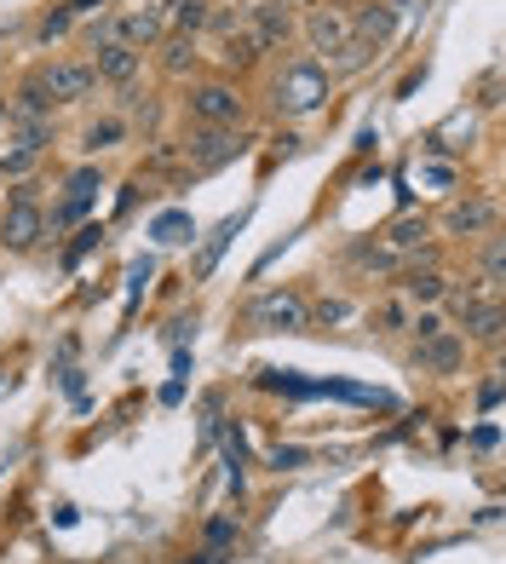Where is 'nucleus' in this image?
I'll return each instance as SVG.
<instances>
[{
    "instance_id": "obj_8",
    "label": "nucleus",
    "mask_w": 506,
    "mask_h": 564,
    "mask_svg": "<svg viewBox=\"0 0 506 564\" xmlns=\"http://www.w3.org/2000/svg\"><path fill=\"white\" fill-rule=\"evenodd\" d=\"M443 231L449 236H489L495 231V196H466L443 208Z\"/></svg>"
},
{
    "instance_id": "obj_27",
    "label": "nucleus",
    "mask_w": 506,
    "mask_h": 564,
    "mask_svg": "<svg viewBox=\"0 0 506 564\" xmlns=\"http://www.w3.org/2000/svg\"><path fill=\"white\" fill-rule=\"evenodd\" d=\"M271 467H276V472H299V467H311V449H299V444H276V449H271Z\"/></svg>"
},
{
    "instance_id": "obj_25",
    "label": "nucleus",
    "mask_w": 506,
    "mask_h": 564,
    "mask_svg": "<svg viewBox=\"0 0 506 564\" xmlns=\"http://www.w3.org/2000/svg\"><path fill=\"white\" fill-rule=\"evenodd\" d=\"M69 29H75V12H69V6H58V12H46L41 24H35V41H41V47H46V41H64Z\"/></svg>"
},
{
    "instance_id": "obj_10",
    "label": "nucleus",
    "mask_w": 506,
    "mask_h": 564,
    "mask_svg": "<svg viewBox=\"0 0 506 564\" xmlns=\"http://www.w3.org/2000/svg\"><path fill=\"white\" fill-rule=\"evenodd\" d=\"M460 363H466V340H460V334H437V340H420V346H414V369H420V375H455Z\"/></svg>"
},
{
    "instance_id": "obj_37",
    "label": "nucleus",
    "mask_w": 506,
    "mask_h": 564,
    "mask_svg": "<svg viewBox=\"0 0 506 564\" xmlns=\"http://www.w3.org/2000/svg\"><path fill=\"white\" fill-rule=\"evenodd\" d=\"M196 564H225V553H196Z\"/></svg>"
},
{
    "instance_id": "obj_38",
    "label": "nucleus",
    "mask_w": 506,
    "mask_h": 564,
    "mask_svg": "<svg viewBox=\"0 0 506 564\" xmlns=\"http://www.w3.org/2000/svg\"><path fill=\"white\" fill-rule=\"evenodd\" d=\"M0 121H6V104H0Z\"/></svg>"
},
{
    "instance_id": "obj_3",
    "label": "nucleus",
    "mask_w": 506,
    "mask_h": 564,
    "mask_svg": "<svg viewBox=\"0 0 506 564\" xmlns=\"http://www.w3.org/2000/svg\"><path fill=\"white\" fill-rule=\"evenodd\" d=\"M184 110L202 121V127H236L242 121V93L230 81H196L190 98H184Z\"/></svg>"
},
{
    "instance_id": "obj_5",
    "label": "nucleus",
    "mask_w": 506,
    "mask_h": 564,
    "mask_svg": "<svg viewBox=\"0 0 506 564\" xmlns=\"http://www.w3.org/2000/svg\"><path fill=\"white\" fill-rule=\"evenodd\" d=\"M46 236V213L35 202H6V219H0V242L12 248V254H29L35 242Z\"/></svg>"
},
{
    "instance_id": "obj_2",
    "label": "nucleus",
    "mask_w": 506,
    "mask_h": 564,
    "mask_svg": "<svg viewBox=\"0 0 506 564\" xmlns=\"http://www.w3.org/2000/svg\"><path fill=\"white\" fill-rule=\"evenodd\" d=\"M242 150H248V144L236 139L230 127H202V121H196V127L184 133V144H179V156L190 162V173H213V167L236 162Z\"/></svg>"
},
{
    "instance_id": "obj_22",
    "label": "nucleus",
    "mask_w": 506,
    "mask_h": 564,
    "mask_svg": "<svg viewBox=\"0 0 506 564\" xmlns=\"http://www.w3.org/2000/svg\"><path fill=\"white\" fill-rule=\"evenodd\" d=\"M219 58H225L230 70H248L253 58H259V47H253L248 29H230V35H225V52H219Z\"/></svg>"
},
{
    "instance_id": "obj_7",
    "label": "nucleus",
    "mask_w": 506,
    "mask_h": 564,
    "mask_svg": "<svg viewBox=\"0 0 506 564\" xmlns=\"http://www.w3.org/2000/svg\"><path fill=\"white\" fill-rule=\"evenodd\" d=\"M138 70H144V52L121 47V41H98L92 47V75L98 81H115V87H133Z\"/></svg>"
},
{
    "instance_id": "obj_34",
    "label": "nucleus",
    "mask_w": 506,
    "mask_h": 564,
    "mask_svg": "<svg viewBox=\"0 0 506 564\" xmlns=\"http://www.w3.org/2000/svg\"><path fill=\"white\" fill-rule=\"evenodd\" d=\"M380 323H386V334H397V329H409V317H403V306H397V300H391L386 311H380Z\"/></svg>"
},
{
    "instance_id": "obj_15",
    "label": "nucleus",
    "mask_w": 506,
    "mask_h": 564,
    "mask_svg": "<svg viewBox=\"0 0 506 564\" xmlns=\"http://www.w3.org/2000/svg\"><path fill=\"white\" fill-rule=\"evenodd\" d=\"M449 294V277L443 271H409L403 277V300H414V306H437Z\"/></svg>"
},
{
    "instance_id": "obj_11",
    "label": "nucleus",
    "mask_w": 506,
    "mask_h": 564,
    "mask_svg": "<svg viewBox=\"0 0 506 564\" xmlns=\"http://www.w3.org/2000/svg\"><path fill=\"white\" fill-rule=\"evenodd\" d=\"M248 35H253V47L259 52H276L288 35H294V12H288V6H253Z\"/></svg>"
},
{
    "instance_id": "obj_4",
    "label": "nucleus",
    "mask_w": 506,
    "mask_h": 564,
    "mask_svg": "<svg viewBox=\"0 0 506 564\" xmlns=\"http://www.w3.org/2000/svg\"><path fill=\"white\" fill-rule=\"evenodd\" d=\"M248 323L253 329H265V334H299L305 323H311V311H305L299 294H259L253 311H248Z\"/></svg>"
},
{
    "instance_id": "obj_33",
    "label": "nucleus",
    "mask_w": 506,
    "mask_h": 564,
    "mask_svg": "<svg viewBox=\"0 0 506 564\" xmlns=\"http://www.w3.org/2000/svg\"><path fill=\"white\" fill-rule=\"evenodd\" d=\"M478 403H483V415H495V409H501V380H483Z\"/></svg>"
},
{
    "instance_id": "obj_16",
    "label": "nucleus",
    "mask_w": 506,
    "mask_h": 564,
    "mask_svg": "<svg viewBox=\"0 0 506 564\" xmlns=\"http://www.w3.org/2000/svg\"><path fill=\"white\" fill-rule=\"evenodd\" d=\"M242 225H248V219H242V213H236V219H225V225H219V231L207 236V242H202V254H196V277H207V271H213V265H219V254H225V248H230V236L242 231Z\"/></svg>"
},
{
    "instance_id": "obj_28",
    "label": "nucleus",
    "mask_w": 506,
    "mask_h": 564,
    "mask_svg": "<svg viewBox=\"0 0 506 564\" xmlns=\"http://www.w3.org/2000/svg\"><path fill=\"white\" fill-rule=\"evenodd\" d=\"M64 196H98V167H75L69 185H64Z\"/></svg>"
},
{
    "instance_id": "obj_26",
    "label": "nucleus",
    "mask_w": 506,
    "mask_h": 564,
    "mask_svg": "<svg viewBox=\"0 0 506 564\" xmlns=\"http://www.w3.org/2000/svg\"><path fill=\"white\" fill-rule=\"evenodd\" d=\"M35 162H41V150H23V144H12V150L0 156V179H18V185H23V173H29Z\"/></svg>"
},
{
    "instance_id": "obj_12",
    "label": "nucleus",
    "mask_w": 506,
    "mask_h": 564,
    "mask_svg": "<svg viewBox=\"0 0 506 564\" xmlns=\"http://www.w3.org/2000/svg\"><path fill=\"white\" fill-rule=\"evenodd\" d=\"M460 329H466V340L501 346V329H506V317H501V294H489V300H478V306H466V311H460Z\"/></svg>"
},
{
    "instance_id": "obj_30",
    "label": "nucleus",
    "mask_w": 506,
    "mask_h": 564,
    "mask_svg": "<svg viewBox=\"0 0 506 564\" xmlns=\"http://www.w3.org/2000/svg\"><path fill=\"white\" fill-rule=\"evenodd\" d=\"M478 104H483V110H495V104H501V70H483V81H478Z\"/></svg>"
},
{
    "instance_id": "obj_31",
    "label": "nucleus",
    "mask_w": 506,
    "mask_h": 564,
    "mask_svg": "<svg viewBox=\"0 0 506 564\" xmlns=\"http://www.w3.org/2000/svg\"><path fill=\"white\" fill-rule=\"evenodd\" d=\"M98 236H104V231H98V225H87V231H81V236H75V242H69V254H64V265H75V259L87 254V248H98Z\"/></svg>"
},
{
    "instance_id": "obj_18",
    "label": "nucleus",
    "mask_w": 506,
    "mask_h": 564,
    "mask_svg": "<svg viewBox=\"0 0 506 564\" xmlns=\"http://www.w3.org/2000/svg\"><path fill=\"white\" fill-rule=\"evenodd\" d=\"M190 64H196V35H167V41H161V70L184 75Z\"/></svg>"
},
{
    "instance_id": "obj_17",
    "label": "nucleus",
    "mask_w": 506,
    "mask_h": 564,
    "mask_svg": "<svg viewBox=\"0 0 506 564\" xmlns=\"http://www.w3.org/2000/svg\"><path fill=\"white\" fill-rule=\"evenodd\" d=\"M207 6L213 0H167V24L179 29V35H196L207 24Z\"/></svg>"
},
{
    "instance_id": "obj_36",
    "label": "nucleus",
    "mask_w": 506,
    "mask_h": 564,
    "mask_svg": "<svg viewBox=\"0 0 506 564\" xmlns=\"http://www.w3.org/2000/svg\"><path fill=\"white\" fill-rule=\"evenodd\" d=\"M472 444H478V449H495V444H501V432H495V426H478V432H472Z\"/></svg>"
},
{
    "instance_id": "obj_14",
    "label": "nucleus",
    "mask_w": 506,
    "mask_h": 564,
    "mask_svg": "<svg viewBox=\"0 0 506 564\" xmlns=\"http://www.w3.org/2000/svg\"><path fill=\"white\" fill-rule=\"evenodd\" d=\"M391 29H397V6H380V0H368L363 12L351 18V35H357V41H368L374 52L391 41Z\"/></svg>"
},
{
    "instance_id": "obj_32",
    "label": "nucleus",
    "mask_w": 506,
    "mask_h": 564,
    "mask_svg": "<svg viewBox=\"0 0 506 564\" xmlns=\"http://www.w3.org/2000/svg\"><path fill=\"white\" fill-rule=\"evenodd\" d=\"M345 311H351V306H345V300H322V306L311 311V317H317V323H340Z\"/></svg>"
},
{
    "instance_id": "obj_29",
    "label": "nucleus",
    "mask_w": 506,
    "mask_h": 564,
    "mask_svg": "<svg viewBox=\"0 0 506 564\" xmlns=\"http://www.w3.org/2000/svg\"><path fill=\"white\" fill-rule=\"evenodd\" d=\"M409 334H414V346H420V340H437V334H443V317H437V311H420V317H409Z\"/></svg>"
},
{
    "instance_id": "obj_23",
    "label": "nucleus",
    "mask_w": 506,
    "mask_h": 564,
    "mask_svg": "<svg viewBox=\"0 0 506 564\" xmlns=\"http://www.w3.org/2000/svg\"><path fill=\"white\" fill-rule=\"evenodd\" d=\"M156 242H196V219H190V213H161Z\"/></svg>"
},
{
    "instance_id": "obj_9",
    "label": "nucleus",
    "mask_w": 506,
    "mask_h": 564,
    "mask_svg": "<svg viewBox=\"0 0 506 564\" xmlns=\"http://www.w3.org/2000/svg\"><path fill=\"white\" fill-rule=\"evenodd\" d=\"M41 81H46V98H52V104H81V98H92V87H98L92 64H52V70H41Z\"/></svg>"
},
{
    "instance_id": "obj_20",
    "label": "nucleus",
    "mask_w": 506,
    "mask_h": 564,
    "mask_svg": "<svg viewBox=\"0 0 506 564\" xmlns=\"http://www.w3.org/2000/svg\"><path fill=\"white\" fill-rule=\"evenodd\" d=\"M236 536H242V524H236L230 513L207 518V530H202V553H230V547H236Z\"/></svg>"
},
{
    "instance_id": "obj_13",
    "label": "nucleus",
    "mask_w": 506,
    "mask_h": 564,
    "mask_svg": "<svg viewBox=\"0 0 506 564\" xmlns=\"http://www.w3.org/2000/svg\"><path fill=\"white\" fill-rule=\"evenodd\" d=\"M115 29H121V35H115L121 47L144 52V47H156L161 35H167V12H161V6H150V12H127V18H121Z\"/></svg>"
},
{
    "instance_id": "obj_21",
    "label": "nucleus",
    "mask_w": 506,
    "mask_h": 564,
    "mask_svg": "<svg viewBox=\"0 0 506 564\" xmlns=\"http://www.w3.org/2000/svg\"><path fill=\"white\" fill-rule=\"evenodd\" d=\"M127 139V121H92L87 133H81V150H87V156H98V150H110V144H121Z\"/></svg>"
},
{
    "instance_id": "obj_35",
    "label": "nucleus",
    "mask_w": 506,
    "mask_h": 564,
    "mask_svg": "<svg viewBox=\"0 0 506 564\" xmlns=\"http://www.w3.org/2000/svg\"><path fill=\"white\" fill-rule=\"evenodd\" d=\"M69 12H75V18H92V12H104V6H110V0H64Z\"/></svg>"
},
{
    "instance_id": "obj_19",
    "label": "nucleus",
    "mask_w": 506,
    "mask_h": 564,
    "mask_svg": "<svg viewBox=\"0 0 506 564\" xmlns=\"http://www.w3.org/2000/svg\"><path fill=\"white\" fill-rule=\"evenodd\" d=\"M420 242H426V213H403V219L386 231V248H397V254H409V248H420Z\"/></svg>"
},
{
    "instance_id": "obj_24",
    "label": "nucleus",
    "mask_w": 506,
    "mask_h": 564,
    "mask_svg": "<svg viewBox=\"0 0 506 564\" xmlns=\"http://www.w3.org/2000/svg\"><path fill=\"white\" fill-rule=\"evenodd\" d=\"M368 58H374V47H368V41H357V35H351V41H345L340 52H334V58H328V64H334V70L340 75H357L368 64Z\"/></svg>"
},
{
    "instance_id": "obj_1",
    "label": "nucleus",
    "mask_w": 506,
    "mask_h": 564,
    "mask_svg": "<svg viewBox=\"0 0 506 564\" xmlns=\"http://www.w3.org/2000/svg\"><path fill=\"white\" fill-rule=\"evenodd\" d=\"M322 98H328V64L322 58H294V64H282V75H276V110L282 116H311V110H322Z\"/></svg>"
},
{
    "instance_id": "obj_6",
    "label": "nucleus",
    "mask_w": 506,
    "mask_h": 564,
    "mask_svg": "<svg viewBox=\"0 0 506 564\" xmlns=\"http://www.w3.org/2000/svg\"><path fill=\"white\" fill-rule=\"evenodd\" d=\"M305 41H311V58H322V64H328V58L351 41V18H345V12H334V6H317V12L305 18Z\"/></svg>"
}]
</instances>
